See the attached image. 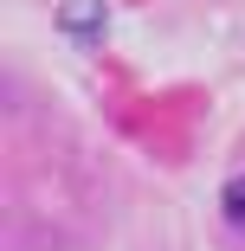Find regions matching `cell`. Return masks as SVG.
Segmentation results:
<instances>
[{"instance_id":"obj_1","label":"cell","mask_w":245,"mask_h":251,"mask_svg":"<svg viewBox=\"0 0 245 251\" xmlns=\"http://www.w3.org/2000/svg\"><path fill=\"white\" fill-rule=\"evenodd\" d=\"M226 226H232V232H245V174L226 187Z\"/></svg>"}]
</instances>
